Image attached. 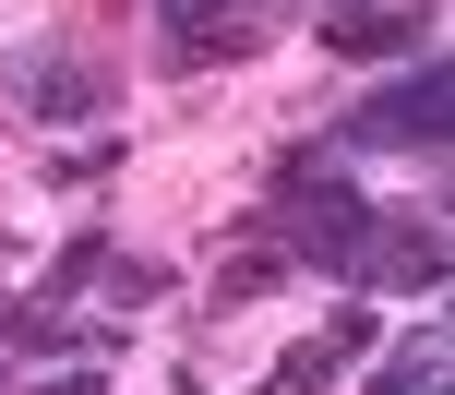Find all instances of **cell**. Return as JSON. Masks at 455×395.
Segmentation results:
<instances>
[{
    "label": "cell",
    "instance_id": "1",
    "mask_svg": "<svg viewBox=\"0 0 455 395\" xmlns=\"http://www.w3.org/2000/svg\"><path fill=\"white\" fill-rule=\"evenodd\" d=\"M264 252H288V264H323L336 276L347 252H360V228H371V192L347 180V156H323V144H288V156L264 168V204L240 216Z\"/></svg>",
    "mask_w": 455,
    "mask_h": 395
},
{
    "label": "cell",
    "instance_id": "3",
    "mask_svg": "<svg viewBox=\"0 0 455 395\" xmlns=\"http://www.w3.org/2000/svg\"><path fill=\"white\" fill-rule=\"evenodd\" d=\"M336 276H347V288H419V300H432V288H443V216H408V204H371L360 252H347Z\"/></svg>",
    "mask_w": 455,
    "mask_h": 395
},
{
    "label": "cell",
    "instance_id": "10",
    "mask_svg": "<svg viewBox=\"0 0 455 395\" xmlns=\"http://www.w3.org/2000/svg\"><path fill=\"white\" fill-rule=\"evenodd\" d=\"M275 276H288V252H264V240H240V252L216 264V300H204V312H251V300H264Z\"/></svg>",
    "mask_w": 455,
    "mask_h": 395
},
{
    "label": "cell",
    "instance_id": "12",
    "mask_svg": "<svg viewBox=\"0 0 455 395\" xmlns=\"http://www.w3.org/2000/svg\"><path fill=\"white\" fill-rule=\"evenodd\" d=\"M24 395H120V383L96 372V359H72V372H48V383H24Z\"/></svg>",
    "mask_w": 455,
    "mask_h": 395
},
{
    "label": "cell",
    "instance_id": "7",
    "mask_svg": "<svg viewBox=\"0 0 455 395\" xmlns=\"http://www.w3.org/2000/svg\"><path fill=\"white\" fill-rule=\"evenodd\" d=\"M323 48L336 60H419L432 48V0H347V12H323Z\"/></svg>",
    "mask_w": 455,
    "mask_h": 395
},
{
    "label": "cell",
    "instance_id": "6",
    "mask_svg": "<svg viewBox=\"0 0 455 395\" xmlns=\"http://www.w3.org/2000/svg\"><path fill=\"white\" fill-rule=\"evenodd\" d=\"M371 336H384V312H371V300H336V312H323V324L299 336V348L275 359L264 383H275V395H312V383H336L347 359H371Z\"/></svg>",
    "mask_w": 455,
    "mask_h": 395
},
{
    "label": "cell",
    "instance_id": "4",
    "mask_svg": "<svg viewBox=\"0 0 455 395\" xmlns=\"http://www.w3.org/2000/svg\"><path fill=\"white\" fill-rule=\"evenodd\" d=\"M144 12H156V60L168 72H216V60L264 48V12H240V0H144Z\"/></svg>",
    "mask_w": 455,
    "mask_h": 395
},
{
    "label": "cell",
    "instance_id": "5",
    "mask_svg": "<svg viewBox=\"0 0 455 395\" xmlns=\"http://www.w3.org/2000/svg\"><path fill=\"white\" fill-rule=\"evenodd\" d=\"M12 96H24V120H108L120 72L84 60V48H36V60H12Z\"/></svg>",
    "mask_w": 455,
    "mask_h": 395
},
{
    "label": "cell",
    "instance_id": "13",
    "mask_svg": "<svg viewBox=\"0 0 455 395\" xmlns=\"http://www.w3.org/2000/svg\"><path fill=\"white\" fill-rule=\"evenodd\" d=\"M240 12H275V0H240Z\"/></svg>",
    "mask_w": 455,
    "mask_h": 395
},
{
    "label": "cell",
    "instance_id": "8",
    "mask_svg": "<svg viewBox=\"0 0 455 395\" xmlns=\"http://www.w3.org/2000/svg\"><path fill=\"white\" fill-rule=\"evenodd\" d=\"M443 383H455V348H443V324L395 336V348L371 359V395H443Z\"/></svg>",
    "mask_w": 455,
    "mask_h": 395
},
{
    "label": "cell",
    "instance_id": "9",
    "mask_svg": "<svg viewBox=\"0 0 455 395\" xmlns=\"http://www.w3.org/2000/svg\"><path fill=\"white\" fill-rule=\"evenodd\" d=\"M108 252H120V240H108V228H84V240H60V252H48V264H36V312H60V300H84V288H96V276H108Z\"/></svg>",
    "mask_w": 455,
    "mask_h": 395
},
{
    "label": "cell",
    "instance_id": "11",
    "mask_svg": "<svg viewBox=\"0 0 455 395\" xmlns=\"http://www.w3.org/2000/svg\"><path fill=\"white\" fill-rule=\"evenodd\" d=\"M96 288H108V312L132 324V312H156V300H168V264H156V252H108V276H96Z\"/></svg>",
    "mask_w": 455,
    "mask_h": 395
},
{
    "label": "cell",
    "instance_id": "2",
    "mask_svg": "<svg viewBox=\"0 0 455 395\" xmlns=\"http://www.w3.org/2000/svg\"><path fill=\"white\" fill-rule=\"evenodd\" d=\"M443 132H455V72H443V48H419L395 84H371L323 132V156H443Z\"/></svg>",
    "mask_w": 455,
    "mask_h": 395
}]
</instances>
